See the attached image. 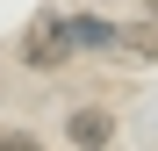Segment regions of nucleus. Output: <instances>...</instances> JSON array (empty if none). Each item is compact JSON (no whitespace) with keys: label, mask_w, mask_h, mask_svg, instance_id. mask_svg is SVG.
Returning <instances> with one entry per match:
<instances>
[{"label":"nucleus","mask_w":158,"mask_h":151,"mask_svg":"<svg viewBox=\"0 0 158 151\" xmlns=\"http://www.w3.org/2000/svg\"><path fill=\"white\" fill-rule=\"evenodd\" d=\"M65 137H72V144H86V151H94V144H108V137H115V115H108V108H79V115H72V130H65Z\"/></svg>","instance_id":"obj_2"},{"label":"nucleus","mask_w":158,"mask_h":151,"mask_svg":"<svg viewBox=\"0 0 158 151\" xmlns=\"http://www.w3.org/2000/svg\"><path fill=\"white\" fill-rule=\"evenodd\" d=\"M65 58H72V22L65 15H36L29 36H22V65L50 72V65H65Z\"/></svg>","instance_id":"obj_1"}]
</instances>
